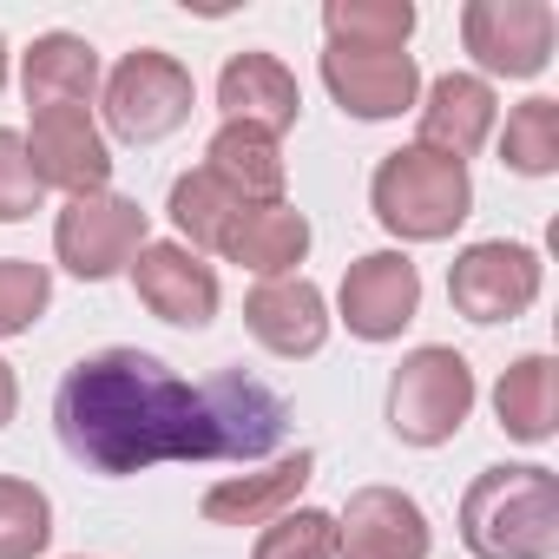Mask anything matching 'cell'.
I'll return each instance as SVG.
<instances>
[{
    "label": "cell",
    "instance_id": "obj_1",
    "mask_svg": "<svg viewBox=\"0 0 559 559\" xmlns=\"http://www.w3.org/2000/svg\"><path fill=\"white\" fill-rule=\"evenodd\" d=\"M53 428L80 467L126 480L165 461H263L290 435V402L243 369L191 389L152 349L112 343L60 376Z\"/></svg>",
    "mask_w": 559,
    "mask_h": 559
},
{
    "label": "cell",
    "instance_id": "obj_2",
    "mask_svg": "<svg viewBox=\"0 0 559 559\" xmlns=\"http://www.w3.org/2000/svg\"><path fill=\"white\" fill-rule=\"evenodd\" d=\"M461 546L474 559H552L559 552V480L552 467L513 461L480 467L461 493Z\"/></svg>",
    "mask_w": 559,
    "mask_h": 559
},
{
    "label": "cell",
    "instance_id": "obj_3",
    "mask_svg": "<svg viewBox=\"0 0 559 559\" xmlns=\"http://www.w3.org/2000/svg\"><path fill=\"white\" fill-rule=\"evenodd\" d=\"M369 204H376V217H382L389 237H402V243H441V237H454L467 224L474 178L454 158H435L421 145H402V152H389L376 165Z\"/></svg>",
    "mask_w": 559,
    "mask_h": 559
},
{
    "label": "cell",
    "instance_id": "obj_4",
    "mask_svg": "<svg viewBox=\"0 0 559 559\" xmlns=\"http://www.w3.org/2000/svg\"><path fill=\"white\" fill-rule=\"evenodd\" d=\"M474 415V369L461 349H415L402 356V369L389 376V428L408 448H441L461 435V421Z\"/></svg>",
    "mask_w": 559,
    "mask_h": 559
},
{
    "label": "cell",
    "instance_id": "obj_5",
    "mask_svg": "<svg viewBox=\"0 0 559 559\" xmlns=\"http://www.w3.org/2000/svg\"><path fill=\"white\" fill-rule=\"evenodd\" d=\"M198 106V86H191V67L158 53V47H139L126 53L112 73H106V126L112 139L126 145H158L171 139Z\"/></svg>",
    "mask_w": 559,
    "mask_h": 559
},
{
    "label": "cell",
    "instance_id": "obj_6",
    "mask_svg": "<svg viewBox=\"0 0 559 559\" xmlns=\"http://www.w3.org/2000/svg\"><path fill=\"white\" fill-rule=\"evenodd\" d=\"M145 243H152V217L139 211V198H119V191L67 198V211L53 217V257L80 284H106V276L132 270Z\"/></svg>",
    "mask_w": 559,
    "mask_h": 559
},
{
    "label": "cell",
    "instance_id": "obj_7",
    "mask_svg": "<svg viewBox=\"0 0 559 559\" xmlns=\"http://www.w3.org/2000/svg\"><path fill=\"white\" fill-rule=\"evenodd\" d=\"M539 250L526 243H507V237H487V243H467L448 270V304L467 317V323H513L539 304Z\"/></svg>",
    "mask_w": 559,
    "mask_h": 559
},
{
    "label": "cell",
    "instance_id": "obj_8",
    "mask_svg": "<svg viewBox=\"0 0 559 559\" xmlns=\"http://www.w3.org/2000/svg\"><path fill=\"white\" fill-rule=\"evenodd\" d=\"M552 8L546 0H467L461 8V40L480 73L500 80H539L552 67Z\"/></svg>",
    "mask_w": 559,
    "mask_h": 559
},
{
    "label": "cell",
    "instance_id": "obj_9",
    "mask_svg": "<svg viewBox=\"0 0 559 559\" xmlns=\"http://www.w3.org/2000/svg\"><path fill=\"white\" fill-rule=\"evenodd\" d=\"M336 310L349 323V336L362 343H395L415 310H421V270L408 263V250H369L343 270V290H336Z\"/></svg>",
    "mask_w": 559,
    "mask_h": 559
},
{
    "label": "cell",
    "instance_id": "obj_10",
    "mask_svg": "<svg viewBox=\"0 0 559 559\" xmlns=\"http://www.w3.org/2000/svg\"><path fill=\"white\" fill-rule=\"evenodd\" d=\"M27 158H34V178L47 191H67V198H93V191L112 185V145H106V132L93 126L86 106L34 112Z\"/></svg>",
    "mask_w": 559,
    "mask_h": 559
},
{
    "label": "cell",
    "instance_id": "obj_11",
    "mask_svg": "<svg viewBox=\"0 0 559 559\" xmlns=\"http://www.w3.org/2000/svg\"><path fill=\"white\" fill-rule=\"evenodd\" d=\"M435 526L402 487H356L336 520V559H428Z\"/></svg>",
    "mask_w": 559,
    "mask_h": 559
},
{
    "label": "cell",
    "instance_id": "obj_12",
    "mask_svg": "<svg viewBox=\"0 0 559 559\" xmlns=\"http://www.w3.org/2000/svg\"><path fill=\"white\" fill-rule=\"evenodd\" d=\"M132 290L158 323H178V330L217 323V270L185 243H145L132 257Z\"/></svg>",
    "mask_w": 559,
    "mask_h": 559
},
{
    "label": "cell",
    "instance_id": "obj_13",
    "mask_svg": "<svg viewBox=\"0 0 559 559\" xmlns=\"http://www.w3.org/2000/svg\"><path fill=\"white\" fill-rule=\"evenodd\" d=\"M243 330L284 362H304L330 343V304L310 276H263L243 297Z\"/></svg>",
    "mask_w": 559,
    "mask_h": 559
},
{
    "label": "cell",
    "instance_id": "obj_14",
    "mask_svg": "<svg viewBox=\"0 0 559 559\" xmlns=\"http://www.w3.org/2000/svg\"><path fill=\"white\" fill-rule=\"evenodd\" d=\"M323 86L349 119L376 126V119H402L421 99V67H415V53H343V47H330Z\"/></svg>",
    "mask_w": 559,
    "mask_h": 559
},
{
    "label": "cell",
    "instance_id": "obj_15",
    "mask_svg": "<svg viewBox=\"0 0 559 559\" xmlns=\"http://www.w3.org/2000/svg\"><path fill=\"white\" fill-rule=\"evenodd\" d=\"M421 152L435 158H454L467 165L487 139H493V119H500V99L480 73H441L428 93H421Z\"/></svg>",
    "mask_w": 559,
    "mask_h": 559
},
{
    "label": "cell",
    "instance_id": "obj_16",
    "mask_svg": "<svg viewBox=\"0 0 559 559\" xmlns=\"http://www.w3.org/2000/svg\"><path fill=\"white\" fill-rule=\"evenodd\" d=\"M217 106L230 126H257L270 139H284L304 112V86L276 53H230L217 73Z\"/></svg>",
    "mask_w": 559,
    "mask_h": 559
},
{
    "label": "cell",
    "instance_id": "obj_17",
    "mask_svg": "<svg viewBox=\"0 0 559 559\" xmlns=\"http://www.w3.org/2000/svg\"><path fill=\"white\" fill-rule=\"evenodd\" d=\"M310 474H317V454L297 448V454H284V461H270L263 474H224L217 487H204L198 513H204L211 526H270L276 513L297 507V493L310 487Z\"/></svg>",
    "mask_w": 559,
    "mask_h": 559
},
{
    "label": "cell",
    "instance_id": "obj_18",
    "mask_svg": "<svg viewBox=\"0 0 559 559\" xmlns=\"http://www.w3.org/2000/svg\"><path fill=\"white\" fill-rule=\"evenodd\" d=\"M217 257L250 270L257 284L263 276H297V263L310 257V217L297 204H243Z\"/></svg>",
    "mask_w": 559,
    "mask_h": 559
},
{
    "label": "cell",
    "instance_id": "obj_19",
    "mask_svg": "<svg viewBox=\"0 0 559 559\" xmlns=\"http://www.w3.org/2000/svg\"><path fill=\"white\" fill-rule=\"evenodd\" d=\"M204 171L237 198V204H284V178H290V165H284V145H276L270 132H257V126H217L211 132V145H204Z\"/></svg>",
    "mask_w": 559,
    "mask_h": 559
},
{
    "label": "cell",
    "instance_id": "obj_20",
    "mask_svg": "<svg viewBox=\"0 0 559 559\" xmlns=\"http://www.w3.org/2000/svg\"><path fill=\"white\" fill-rule=\"evenodd\" d=\"M21 93H27L34 112L86 106L99 93V53H93V40H80V34H40L21 53Z\"/></svg>",
    "mask_w": 559,
    "mask_h": 559
},
{
    "label": "cell",
    "instance_id": "obj_21",
    "mask_svg": "<svg viewBox=\"0 0 559 559\" xmlns=\"http://www.w3.org/2000/svg\"><path fill=\"white\" fill-rule=\"evenodd\" d=\"M493 415H500L507 441H526V448L552 441V428H559V362L552 356L507 362V376L493 382Z\"/></svg>",
    "mask_w": 559,
    "mask_h": 559
},
{
    "label": "cell",
    "instance_id": "obj_22",
    "mask_svg": "<svg viewBox=\"0 0 559 559\" xmlns=\"http://www.w3.org/2000/svg\"><path fill=\"white\" fill-rule=\"evenodd\" d=\"M323 34L343 53H402L415 34V0H330Z\"/></svg>",
    "mask_w": 559,
    "mask_h": 559
},
{
    "label": "cell",
    "instance_id": "obj_23",
    "mask_svg": "<svg viewBox=\"0 0 559 559\" xmlns=\"http://www.w3.org/2000/svg\"><path fill=\"white\" fill-rule=\"evenodd\" d=\"M165 211H171V230H178V243L185 250H224V237H230V224H237V198L198 165V171H178L171 178V198H165Z\"/></svg>",
    "mask_w": 559,
    "mask_h": 559
},
{
    "label": "cell",
    "instance_id": "obj_24",
    "mask_svg": "<svg viewBox=\"0 0 559 559\" xmlns=\"http://www.w3.org/2000/svg\"><path fill=\"white\" fill-rule=\"evenodd\" d=\"M500 165L520 171V178H552L559 171V99H526V106L507 112Z\"/></svg>",
    "mask_w": 559,
    "mask_h": 559
},
{
    "label": "cell",
    "instance_id": "obj_25",
    "mask_svg": "<svg viewBox=\"0 0 559 559\" xmlns=\"http://www.w3.org/2000/svg\"><path fill=\"white\" fill-rule=\"evenodd\" d=\"M53 539V500L34 480L0 474V559H40Z\"/></svg>",
    "mask_w": 559,
    "mask_h": 559
},
{
    "label": "cell",
    "instance_id": "obj_26",
    "mask_svg": "<svg viewBox=\"0 0 559 559\" xmlns=\"http://www.w3.org/2000/svg\"><path fill=\"white\" fill-rule=\"evenodd\" d=\"M250 559H336V513L323 507H290L257 533Z\"/></svg>",
    "mask_w": 559,
    "mask_h": 559
},
{
    "label": "cell",
    "instance_id": "obj_27",
    "mask_svg": "<svg viewBox=\"0 0 559 559\" xmlns=\"http://www.w3.org/2000/svg\"><path fill=\"white\" fill-rule=\"evenodd\" d=\"M53 304V276L47 263L27 257H0V336H27Z\"/></svg>",
    "mask_w": 559,
    "mask_h": 559
},
{
    "label": "cell",
    "instance_id": "obj_28",
    "mask_svg": "<svg viewBox=\"0 0 559 559\" xmlns=\"http://www.w3.org/2000/svg\"><path fill=\"white\" fill-rule=\"evenodd\" d=\"M47 204V185L34 178V158H27V139L14 126H0V224H21Z\"/></svg>",
    "mask_w": 559,
    "mask_h": 559
},
{
    "label": "cell",
    "instance_id": "obj_29",
    "mask_svg": "<svg viewBox=\"0 0 559 559\" xmlns=\"http://www.w3.org/2000/svg\"><path fill=\"white\" fill-rule=\"evenodd\" d=\"M14 408H21V382H14V369L0 362V428L14 421Z\"/></svg>",
    "mask_w": 559,
    "mask_h": 559
},
{
    "label": "cell",
    "instance_id": "obj_30",
    "mask_svg": "<svg viewBox=\"0 0 559 559\" xmlns=\"http://www.w3.org/2000/svg\"><path fill=\"white\" fill-rule=\"evenodd\" d=\"M8 60H14V53H8V40H0V93H8Z\"/></svg>",
    "mask_w": 559,
    "mask_h": 559
}]
</instances>
